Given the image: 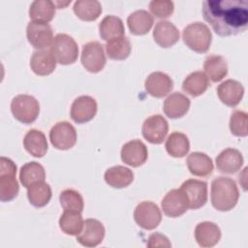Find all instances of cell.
<instances>
[{
	"label": "cell",
	"instance_id": "obj_27",
	"mask_svg": "<svg viewBox=\"0 0 248 248\" xmlns=\"http://www.w3.org/2000/svg\"><path fill=\"white\" fill-rule=\"evenodd\" d=\"M187 167L190 172L196 176H207L213 170L211 158L202 152H193L187 157Z\"/></svg>",
	"mask_w": 248,
	"mask_h": 248
},
{
	"label": "cell",
	"instance_id": "obj_29",
	"mask_svg": "<svg viewBox=\"0 0 248 248\" xmlns=\"http://www.w3.org/2000/svg\"><path fill=\"white\" fill-rule=\"evenodd\" d=\"M99 33L104 41L108 42L124 36V24L119 17L114 16H107L99 24Z\"/></svg>",
	"mask_w": 248,
	"mask_h": 248
},
{
	"label": "cell",
	"instance_id": "obj_10",
	"mask_svg": "<svg viewBox=\"0 0 248 248\" xmlns=\"http://www.w3.org/2000/svg\"><path fill=\"white\" fill-rule=\"evenodd\" d=\"M26 36L31 46L38 49L50 46L54 39L51 26L48 23L40 21H30L27 24Z\"/></svg>",
	"mask_w": 248,
	"mask_h": 248
},
{
	"label": "cell",
	"instance_id": "obj_26",
	"mask_svg": "<svg viewBox=\"0 0 248 248\" xmlns=\"http://www.w3.org/2000/svg\"><path fill=\"white\" fill-rule=\"evenodd\" d=\"M127 24L132 34L144 35L153 25V16L145 10H138L128 16Z\"/></svg>",
	"mask_w": 248,
	"mask_h": 248
},
{
	"label": "cell",
	"instance_id": "obj_33",
	"mask_svg": "<svg viewBox=\"0 0 248 248\" xmlns=\"http://www.w3.org/2000/svg\"><path fill=\"white\" fill-rule=\"evenodd\" d=\"M51 188L45 181L32 184L27 188V198L29 202L35 207H43L51 199Z\"/></svg>",
	"mask_w": 248,
	"mask_h": 248
},
{
	"label": "cell",
	"instance_id": "obj_34",
	"mask_svg": "<svg viewBox=\"0 0 248 248\" xmlns=\"http://www.w3.org/2000/svg\"><path fill=\"white\" fill-rule=\"evenodd\" d=\"M73 9L76 16L85 21L96 20L102 13L101 3L96 0H78Z\"/></svg>",
	"mask_w": 248,
	"mask_h": 248
},
{
	"label": "cell",
	"instance_id": "obj_17",
	"mask_svg": "<svg viewBox=\"0 0 248 248\" xmlns=\"http://www.w3.org/2000/svg\"><path fill=\"white\" fill-rule=\"evenodd\" d=\"M144 87L149 95L155 98H163L171 91L173 82L167 74L153 72L145 79Z\"/></svg>",
	"mask_w": 248,
	"mask_h": 248
},
{
	"label": "cell",
	"instance_id": "obj_19",
	"mask_svg": "<svg viewBox=\"0 0 248 248\" xmlns=\"http://www.w3.org/2000/svg\"><path fill=\"white\" fill-rule=\"evenodd\" d=\"M153 38L161 47H170L178 42L179 31L170 21L160 20L156 23L153 30Z\"/></svg>",
	"mask_w": 248,
	"mask_h": 248
},
{
	"label": "cell",
	"instance_id": "obj_6",
	"mask_svg": "<svg viewBox=\"0 0 248 248\" xmlns=\"http://www.w3.org/2000/svg\"><path fill=\"white\" fill-rule=\"evenodd\" d=\"M50 51L56 62L69 65L76 62L78 56V46L76 41L67 34H57L50 46Z\"/></svg>",
	"mask_w": 248,
	"mask_h": 248
},
{
	"label": "cell",
	"instance_id": "obj_16",
	"mask_svg": "<svg viewBox=\"0 0 248 248\" xmlns=\"http://www.w3.org/2000/svg\"><path fill=\"white\" fill-rule=\"evenodd\" d=\"M105 236L103 224L96 219H86L81 232L77 235V240L82 246L95 247L99 245Z\"/></svg>",
	"mask_w": 248,
	"mask_h": 248
},
{
	"label": "cell",
	"instance_id": "obj_3",
	"mask_svg": "<svg viewBox=\"0 0 248 248\" xmlns=\"http://www.w3.org/2000/svg\"><path fill=\"white\" fill-rule=\"evenodd\" d=\"M182 39L186 46L198 53H204L209 49L212 35L202 22L197 21L187 25L182 31Z\"/></svg>",
	"mask_w": 248,
	"mask_h": 248
},
{
	"label": "cell",
	"instance_id": "obj_38",
	"mask_svg": "<svg viewBox=\"0 0 248 248\" xmlns=\"http://www.w3.org/2000/svg\"><path fill=\"white\" fill-rule=\"evenodd\" d=\"M59 202L66 211L81 213L83 209V199L81 195L74 189H66L60 193Z\"/></svg>",
	"mask_w": 248,
	"mask_h": 248
},
{
	"label": "cell",
	"instance_id": "obj_7",
	"mask_svg": "<svg viewBox=\"0 0 248 248\" xmlns=\"http://www.w3.org/2000/svg\"><path fill=\"white\" fill-rule=\"evenodd\" d=\"M81 64L90 73L96 74L102 71L106 65L107 59L103 46L97 42H89L82 46Z\"/></svg>",
	"mask_w": 248,
	"mask_h": 248
},
{
	"label": "cell",
	"instance_id": "obj_24",
	"mask_svg": "<svg viewBox=\"0 0 248 248\" xmlns=\"http://www.w3.org/2000/svg\"><path fill=\"white\" fill-rule=\"evenodd\" d=\"M23 146L34 157H43L47 151V141L45 134L39 130H29L23 139Z\"/></svg>",
	"mask_w": 248,
	"mask_h": 248
},
{
	"label": "cell",
	"instance_id": "obj_23",
	"mask_svg": "<svg viewBox=\"0 0 248 248\" xmlns=\"http://www.w3.org/2000/svg\"><path fill=\"white\" fill-rule=\"evenodd\" d=\"M31 70L38 76H47L56 68V60L50 50L35 51L30 59Z\"/></svg>",
	"mask_w": 248,
	"mask_h": 248
},
{
	"label": "cell",
	"instance_id": "obj_15",
	"mask_svg": "<svg viewBox=\"0 0 248 248\" xmlns=\"http://www.w3.org/2000/svg\"><path fill=\"white\" fill-rule=\"evenodd\" d=\"M121 160L128 166L138 168L145 163L148 157L146 145L140 140L126 142L121 148Z\"/></svg>",
	"mask_w": 248,
	"mask_h": 248
},
{
	"label": "cell",
	"instance_id": "obj_21",
	"mask_svg": "<svg viewBox=\"0 0 248 248\" xmlns=\"http://www.w3.org/2000/svg\"><path fill=\"white\" fill-rule=\"evenodd\" d=\"M190 100L180 92H174L168 96L163 105L165 114L171 119L184 116L190 108Z\"/></svg>",
	"mask_w": 248,
	"mask_h": 248
},
{
	"label": "cell",
	"instance_id": "obj_35",
	"mask_svg": "<svg viewBox=\"0 0 248 248\" xmlns=\"http://www.w3.org/2000/svg\"><path fill=\"white\" fill-rule=\"evenodd\" d=\"M46 171L44 167L37 162H29L24 164L19 171V179L21 184L28 188L32 184L45 181Z\"/></svg>",
	"mask_w": 248,
	"mask_h": 248
},
{
	"label": "cell",
	"instance_id": "obj_8",
	"mask_svg": "<svg viewBox=\"0 0 248 248\" xmlns=\"http://www.w3.org/2000/svg\"><path fill=\"white\" fill-rule=\"evenodd\" d=\"M136 223L144 230H154L162 220V213L158 205L152 202H140L134 211Z\"/></svg>",
	"mask_w": 248,
	"mask_h": 248
},
{
	"label": "cell",
	"instance_id": "obj_13",
	"mask_svg": "<svg viewBox=\"0 0 248 248\" xmlns=\"http://www.w3.org/2000/svg\"><path fill=\"white\" fill-rule=\"evenodd\" d=\"M161 205L163 212L171 218L181 216L189 208L188 200L180 188L168 192L163 198Z\"/></svg>",
	"mask_w": 248,
	"mask_h": 248
},
{
	"label": "cell",
	"instance_id": "obj_18",
	"mask_svg": "<svg viewBox=\"0 0 248 248\" xmlns=\"http://www.w3.org/2000/svg\"><path fill=\"white\" fill-rule=\"evenodd\" d=\"M243 165V157L235 148H226L216 157V167L222 173L237 172Z\"/></svg>",
	"mask_w": 248,
	"mask_h": 248
},
{
	"label": "cell",
	"instance_id": "obj_28",
	"mask_svg": "<svg viewBox=\"0 0 248 248\" xmlns=\"http://www.w3.org/2000/svg\"><path fill=\"white\" fill-rule=\"evenodd\" d=\"M209 86V80L207 76L202 72L197 71L191 73L185 78L182 83V89L184 92L192 97H198L203 94Z\"/></svg>",
	"mask_w": 248,
	"mask_h": 248
},
{
	"label": "cell",
	"instance_id": "obj_1",
	"mask_svg": "<svg viewBox=\"0 0 248 248\" xmlns=\"http://www.w3.org/2000/svg\"><path fill=\"white\" fill-rule=\"evenodd\" d=\"M202 12L204 20L221 37L237 35L248 26L247 0H206Z\"/></svg>",
	"mask_w": 248,
	"mask_h": 248
},
{
	"label": "cell",
	"instance_id": "obj_11",
	"mask_svg": "<svg viewBox=\"0 0 248 248\" xmlns=\"http://www.w3.org/2000/svg\"><path fill=\"white\" fill-rule=\"evenodd\" d=\"M143 138L153 144L162 143L169 132L168 121L160 114L147 117L141 128Z\"/></svg>",
	"mask_w": 248,
	"mask_h": 248
},
{
	"label": "cell",
	"instance_id": "obj_14",
	"mask_svg": "<svg viewBox=\"0 0 248 248\" xmlns=\"http://www.w3.org/2000/svg\"><path fill=\"white\" fill-rule=\"evenodd\" d=\"M97 112V102L90 96H79L72 104L71 117L78 123L82 124L93 119Z\"/></svg>",
	"mask_w": 248,
	"mask_h": 248
},
{
	"label": "cell",
	"instance_id": "obj_36",
	"mask_svg": "<svg viewBox=\"0 0 248 248\" xmlns=\"http://www.w3.org/2000/svg\"><path fill=\"white\" fill-rule=\"evenodd\" d=\"M131 43L125 36L110 40L106 44L108 56L113 60H124L131 53Z\"/></svg>",
	"mask_w": 248,
	"mask_h": 248
},
{
	"label": "cell",
	"instance_id": "obj_40",
	"mask_svg": "<svg viewBox=\"0 0 248 248\" xmlns=\"http://www.w3.org/2000/svg\"><path fill=\"white\" fill-rule=\"evenodd\" d=\"M173 3L167 0H153L149 3V10L156 17L166 18L173 13Z\"/></svg>",
	"mask_w": 248,
	"mask_h": 248
},
{
	"label": "cell",
	"instance_id": "obj_25",
	"mask_svg": "<svg viewBox=\"0 0 248 248\" xmlns=\"http://www.w3.org/2000/svg\"><path fill=\"white\" fill-rule=\"evenodd\" d=\"M104 177L109 186L121 189L129 186L133 182L134 173L124 166H114L106 170Z\"/></svg>",
	"mask_w": 248,
	"mask_h": 248
},
{
	"label": "cell",
	"instance_id": "obj_30",
	"mask_svg": "<svg viewBox=\"0 0 248 248\" xmlns=\"http://www.w3.org/2000/svg\"><path fill=\"white\" fill-rule=\"evenodd\" d=\"M203 69L207 78L213 82L222 80L228 74V64L226 59L221 55L212 54L205 58Z\"/></svg>",
	"mask_w": 248,
	"mask_h": 248
},
{
	"label": "cell",
	"instance_id": "obj_31",
	"mask_svg": "<svg viewBox=\"0 0 248 248\" xmlns=\"http://www.w3.org/2000/svg\"><path fill=\"white\" fill-rule=\"evenodd\" d=\"M55 5L49 0H36L31 3L29 8V16L32 21L49 22L55 15Z\"/></svg>",
	"mask_w": 248,
	"mask_h": 248
},
{
	"label": "cell",
	"instance_id": "obj_4",
	"mask_svg": "<svg viewBox=\"0 0 248 248\" xmlns=\"http://www.w3.org/2000/svg\"><path fill=\"white\" fill-rule=\"evenodd\" d=\"M16 166L9 158H0V201L3 202L14 200L19 190L16 177Z\"/></svg>",
	"mask_w": 248,
	"mask_h": 248
},
{
	"label": "cell",
	"instance_id": "obj_37",
	"mask_svg": "<svg viewBox=\"0 0 248 248\" xmlns=\"http://www.w3.org/2000/svg\"><path fill=\"white\" fill-rule=\"evenodd\" d=\"M83 219L78 212L66 211L59 219V227L63 232L70 235H78L83 228Z\"/></svg>",
	"mask_w": 248,
	"mask_h": 248
},
{
	"label": "cell",
	"instance_id": "obj_5",
	"mask_svg": "<svg viewBox=\"0 0 248 248\" xmlns=\"http://www.w3.org/2000/svg\"><path fill=\"white\" fill-rule=\"evenodd\" d=\"M11 110L16 120L23 124H30L37 119L40 105L33 96L20 94L12 100Z\"/></svg>",
	"mask_w": 248,
	"mask_h": 248
},
{
	"label": "cell",
	"instance_id": "obj_12",
	"mask_svg": "<svg viewBox=\"0 0 248 248\" xmlns=\"http://www.w3.org/2000/svg\"><path fill=\"white\" fill-rule=\"evenodd\" d=\"M180 189L185 194L190 209H198L207 202V183L198 179H187Z\"/></svg>",
	"mask_w": 248,
	"mask_h": 248
},
{
	"label": "cell",
	"instance_id": "obj_22",
	"mask_svg": "<svg viewBox=\"0 0 248 248\" xmlns=\"http://www.w3.org/2000/svg\"><path fill=\"white\" fill-rule=\"evenodd\" d=\"M195 238L202 247H213L221 238L219 227L212 222L199 223L195 229Z\"/></svg>",
	"mask_w": 248,
	"mask_h": 248
},
{
	"label": "cell",
	"instance_id": "obj_41",
	"mask_svg": "<svg viewBox=\"0 0 248 248\" xmlns=\"http://www.w3.org/2000/svg\"><path fill=\"white\" fill-rule=\"evenodd\" d=\"M147 246L150 247V248H153V247H171V244L169 241V238L167 236H165L162 233L155 232V233H152L148 237Z\"/></svg>",
	"mask_w": 248,
	"mask_h": 248
},
{
	"label": "cell",
	"instance_id": "obj_39",
	"mask_svg": "<svg viewBox=\"0 0 248 248\" xmlns=\"http://www.w3.org/2000/svg\"><path fill=\"white\" fill-rule=\"evenodd\" d=\"M248 115L245 111L234 110L230 119V130L235 137H246L248 135Z\"/></svg>",
	"mask_w": 248,
	"mask_h": 248
},
{
	"label": "cell",
	"instance_id": "obj_2",
	"mask_svg": "<svg viewBox=\"0 0 248 248\" xmlns=\"http://www.w3.org/2000/svg\"><path fill=\"white\" fill-rule=\"evenodd\" d=\"M238 198V188L232 178L218 176L212 180L210 199L212 206L215 209L229 211L236 205Z\"/></svg>",
	"mask_w": 248,
	"mask_h": 248
},
{
	"label": "cell",
	"instance_id": "obj_32",
	"mask_svg": "<svg viewBox=\"0 0 248 248\" xmlns=\"http://www.w3.org/2000/svg\"><path fill=\"white\" fill-rule=\"evenodd\" d=\"M165 146L167 152L170 156L174 158H181L189 152L190 142L185 134L173 132L168 137Z\"/></svg>",
	"mask_w": 248,
	"mask_h": 248
},
{
	"label": "cell",
	"instance_id": "obj_9",
	"mask_svg": "<svg viewBox=\"0 0 248 248\" xmlns=\"http://www.w3.org/2000/svg\"><path fill=\"white\" fill-rule=\"evenodd\" d=\"M49 140L56 149H70L77 142L76 129L68 121H60L51 128L49 132Z\"/></svg>",
	"mask_w": 248,
	"mask_h": 248
},
{
	"label": "cell",
	"instance_id": "obj_20",
	"mask_svg": "<svg viewBox=\"0 0 248 248\" xmlns=\"http://www.w3.org/2000/svg\"><path fill=\"white\" fill-rule=\"evenodd\" d=\"M217 94L223 104L228 107H235L243 97L244 88L239 81L227 79L218 86Z\"/></svg>",
	"mask_w": 248,
	"mask_h": 248
}]
</instances>
